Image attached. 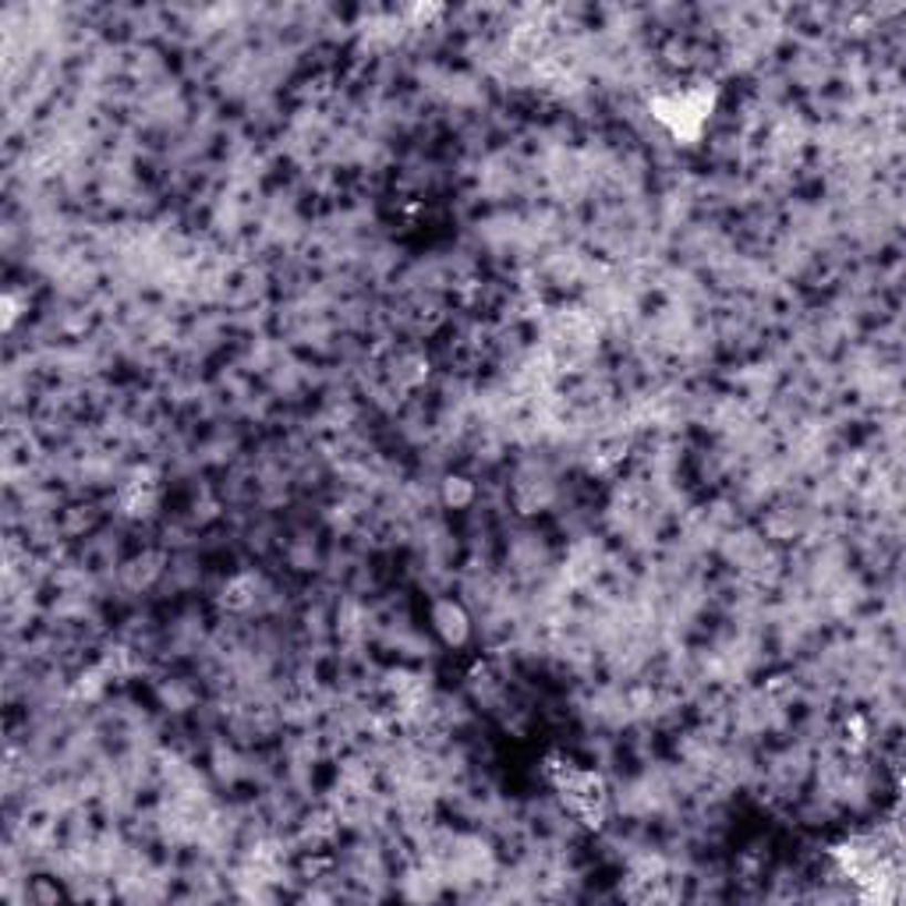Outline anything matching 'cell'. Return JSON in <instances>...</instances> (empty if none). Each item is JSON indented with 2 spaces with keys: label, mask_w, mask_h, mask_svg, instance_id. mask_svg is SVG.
I'll list each match as a JSON object with an SVG mask.
<instances>
[{
  "label": "cell",
  "mask_w": 906,
  "mask_h": 906,
  "mask_svg": "<svg viewBox=\"0 0 906 906\" xmlns=\"http://www.w3.org/2000/svg\"><path fill=\"white\" fill-rule=\"evenodd\" d=\"M443 500L450 503V506H467L471 500H475V485H471L467 478H446L443 482Z\"/></svg>",
  "instance_id": "5"
},
{
  "label": "cell",
  "mask_w": 906,
  "mask_h": 906,
  "mask_svg": "<svg viewBox=\"0 0 906 906\" xmlns=\"http://www.w3.org/2000/svg\"><path fill=\"white\" fill-rule=\"evenodd\" d=\"M546 775L556 786V793L564 796L570 814L577 822H585L588 828H603L609 814V790L603 783L599 772H591L585 765H577L574 758L553 754L546 758Z\"/></svg>",
  "instance_id": "1"
},
{
  "label": "cell",
  "mask_w": 906,
  "mask_h": 906,
  "mask_svg": "<svg viewBox=\"0 0 906 906\" xmlns=\"http://www.w3.org/2000/svg\"><path fill=\"white\" fill-rule=\"evenodd\" d=\"M715 106V85L712 82H687L680 89H669V93H659L651 100V114L669 128L677 138L694 142L704 128V121L712 117Z\"/></svg>",
  "instance_id": "2"
},
{
  "label": "cell",
  "mask_w": 906,
  "mask_h": 906,
  "mask_svg": "<svg viewBox=\"0 0 906 906\" xmlns=\"http://www.w3.org/2000/svg\"><path fill=\"white\" fill-rule=\"evenodd\" d=\"M256 603V577L251 574H234L224 585V606L227 609H248Z\"/></svg>",
  "instance_id": "4"
},
{
  "label": "cell",
  "mask_w": 906,
  "mask_h": 906,
  "mask_svg": "<svg viewBox=\"0 0 906 906\" xmlns=\"http://www.w3.org/2000/svg\"><path fill=\"white\" fill-rule=\"evenodd\" d=\"M432 630L440 634V641L450 648H464L471 641V616L461 603L440 599L432 606Z\"/></svg>",
  "instance_id": "3"
}]
</instances>
